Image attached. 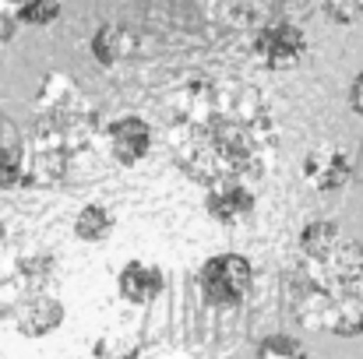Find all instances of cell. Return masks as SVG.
Here are the masks:
<instances>
[{
  "label": "cell",
  "instance_id": "6da1fadb",
  "mask_svg": "<svg viewBox=\"0 0 363 359\" xmlns=\"http://www.w3.org/2000/svg\"><path fill=\"white\" fill-rule=\"evenodd\" d=\"M279 134L268 96L237 78H194L169 99L162 120L173 166L201 187L268 180L279 159Z\"/></svg>",
  "mask_w": 363,
  "mask_h": 359
},
{
  "label": "cell",
  "instance_id": "7a4b0ae2",
  "mask_svg": "<svg viewBox=\"0 0 363 359\" xmlns=\"http://www.w3.org/2000/svg\"><path fill=\"white\" fill-rule=\"evenodd\" d=\"M293 317L307 331L360 338L363 335V243L346 233L325 250H296L286 278Z\"/></svg>",
  "mask_w": 363,
  "mask_h": 359
},
{
  "label": "cell",
  "instance_id": "3957f363",
  "mask_svg": "<svg viewBox=\"0 0 363 359\" xmlns=\"http://www.w3.org/2000/svg\"><path fill=\"white\" fill-rule=\"evenodd\" d=\"M99 113L71 74H43L32 96V123L25 152L32 166V190H53L71 176V166L96 144Z\"/></svg>",
  "mask_w": 363,
  "mask_h": 359
},
{
  "label": "cell",
  "instance_id": "277c9868",
  "mask_svg": "<svg viewBox=\"0 0 363 359\" xmlns=\"http://www.w3.org/2000/svg\"><path fill=\"white\" fill-rule=\"evenodd\" d=\"M198 289L201 300L216 310H237L254 289V264L250 257H243L237 250H223L212 253L201 268H198Z\"/></svg>",
  "mask_w": 363,
  "mask_h": 359
},
{
  "label": "cell",
  "instance_id": "5b68a950",
  "mask_svg": "<svg viewBox=\"0 0 363 359\" xmlns=\"http://www.w3.org/2000/svg\"><path fill=\"white\" fill-rule=\"evenodd\" d=\"M311 50L307 32L293 18H268L250 32V57L264 71H293Z\"/></svg>",
  "mask_w": 363,
  "mask_h": 359
},
{
  "label": "cell",
  "instance_id": "8992f818",
  "mask_svg": "<svg viewBox=\"0 0 363 359\" xmlns=\"http://www.w3.org/2000/svg\"><path fill=\"white\" fill-rule=\"evenodd\" d=\"M300 176L314 194H342L353 183V155L335 141H321L303 155Z\"/></svg>",
  "mask_w": 363,
  "mask_h": 359
},
{
  "label": "cell",
  "instance_id": "52a82bcc",
  "mask_svg": "<svg viewBox=\"0 0 363 359\" xmlns=\"http://www.w3.org/2000/svg\"><path fill=\"white\" fill-rule=\"evenodd\" d=\"M201 208L216 226L237 229V226H247L257 215V190L247 180H219V183L205 187Z\"/></svg>",
  "mask_w": 363,
  "mask_h": 359
},
{
  "label": "cell",
  "instance_id": "ba28073f",
  "mask_svg": "<svg viewBox=\"0 0 363 359\" xmlns=\"http://www.w3.org/2000/svg\"><path fill=\"white\" fill-rule=\"evenodd\" d=\"M103 144H106V155L121 166V169H134L148 159L152 152V141H155V130L152 123L138 113H123V117L110 120L103 127Z\"/></svg>",
  "mask_w": 363,
  "mask_h": 359
},
{
  "label": "cell",
  "instance_id": "9c48e42d",
  "mask_svg": "<svg viewBox=\"0 0 363 359\" xmlns=\"http://www.w3.org/2000/svg\"><path fill=\"white\" fill-rule=\"evenodd\" d=\"M166 292V271L155 261L130 257L117 271V296L130 307H152Z\"/></svg>",
  "mask_w": 363,
  "mask_h": 359
},
{
  "label": "cell",
  "instance_id": "30bf717a",
  "mask_svg": "<svg viewBox=\"0 0 363 359\" xmlns=\"http://www.w3.org/2000/svg\"><path fill=\"white\" fill-rule=\"evenodd\" d=\"M64 317H67L64 300L43 289V292H32L14 310V328H18L21 338H46V335H53L64 324Z\"/></svg>",
  "mask_w": 363,
  "mask_h": 359
},
{
  "label": "cell",
  "instance_id": "8fae6325",
  "mask_svg": "<svg viewBox=\"0 0 363 359\" xmlns=\"http://www.w3.org/2000/svg\"><path fill=\"white\" fill-rule=\"evenodd\" d=\"M201 14L219 28H247L254 32L272 18V0H194Z\"/></svg>",
  "mask_w": 363,
  "mask_h": 359
},
{
  "label": "cell",
  "instance_id": "7c38bea8",
  "mask_svg": "<svg viewBox=\"0 0 363 359\" xmlns=\"http://www.w3.org/2000/svg\"><path fill=\"white\" fill-rule=\"evenodd\" d=\"M89 50H92V60H96L99 67H117L127 57L138 53V35H134L127 25H121V21H103V25L92 32Z\"/></svg>",
  "mask_w": 363,
  "mask_h": 359
},
{
  "label": "cell",
  "instance_id": "4fadbf2b",
  "mask_svg": "<svg viewBox=\"0 0 363 359\" xmlns=\"http://www.w3.org/2000/svg\"><path fill=\"white\" fill-rule=\"evenodd\" d=\"M117 233V212L103 201H89L78 215H74V237L82 243H106Z\"/></svg>",
  "mask_w": 363,
  "mask_h": 359
},
{
  "label": "cell",
  "instance_id": "5bb4252c",
  "mask_svg": "<svg viewBox=\"0 0 363 359\" xmlns=\"http://www.w3.org/2000/svg\"><path fill=\"white\" fill-rule=\"evenodd\" d=\"M0 190H4V194L32 190V166H28L25 141L0 144Z\"/></svg>",
  "mask_w": 363,
  "mask_h": 359
},
{
  "label": "cell",
  "instance_id": "9a60e30c",
  "mask_svg": "<svg viewBox=\"0 0 363 359\" xmlns=\"http://www.w3.org/2000/svg\"><path fill=\"white\" fill-rule=\"evenodd\" d=\"M145 342L130 331H106L92 342V359H141Z\"/></svg>",
  "mask_w": 363,
  "mask_h": 359
},
{
  "label": "cell",
  "instance_id": "2e32d148",
  "mask_svg": "<svg viewBox=\"0 0 363 359\" xmlns=\"http://www.w3.org/2000/svg\"><path fill=\"white\" fill-rule=\"evenodd\" d=\"M18 25H28V28H46L60 18V7L64 0H7Z\"/></svg>",
  "mask_w": 363,
  "mask_h": 359
},
{
  "label": "cell",
  "instance_id": "e0dca14e",
  "mask_svg": "<svg viewBox=\"0 0 363 359\" xmlns=\"http://www.w3.org/2000/svg\"><path fill=\"white\" fill-rule=\"evenodd\" d=\"M254 359H311L307 346L296 338V335H286V331H272L257 342Z\"/></svg>",
  "mask_w": 363,
  "mask_h": 359
},
{
  "label": "cell",
  "instance_id": "ac0fdd59",
  "mask_svg": "<svg viewBox=\"0 0 363 359\" xmlns=\"http://www.w3.org/2000/svg\"><path fill=\"white\" fill-rule=\"evenodd\" d=\"M321 11L332 25H360L363 21V0H321Z\"/></svg>",
  "mask_w": 363,
  "mask_h": 359
},
{
  "label": "cell",
  "instance_id": "d6986e66",
  "mask_svg": "<svg viewBox=\"0 0 363 359\" xmlns=\"http://www.w3.org/2000/svg\"><path fill=\"white\" fill-rule=\"evenodd\" d=\"M14 32H18V18H14L11 4H7V0H0V50L14 39Z\"/></svg>",
  "mask_w": 363,
  "mask_h": 359
},
{
  "label": "cell",
  "instance_id": "ffe728a7",
  "mask_svg": "<svg viewBox=\"0 0 363 359\" xmlns=\"http://www.w3.org/2000/svg\"><path fill=\"white\" fill-rule=\"evenodd\" d=\"M346 106H350L357 117H363V71L350 81V89H346Z\"/></svg>",
  "mask_w": 363,
  "mask_h": 359
}]
</instances>
